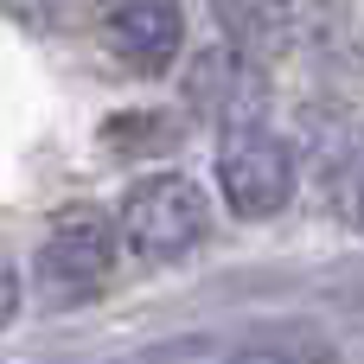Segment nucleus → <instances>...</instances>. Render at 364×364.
Wrapping results in <instances>:
<instances>
[{"label":"nucleus","mask_w":364,"mask_h":364,"mask_svg":"<svg viewBox=\"0 0 364 364\" xmlns=\"http://www.w3.org/2000/svg\"><path fill=\"white\" fill-rule=\"evenodd\" d=\"M115 243H122V224L96 205H70L51 218L38 256H32V288L45 307H83L109 288L115 275Z\"/></svg>","instance_id":"obj_1"},{"label":"nucleus","mask_w":364,"mask_h":364,"mask_svg":"<svg viewBox=\"0 0 364 364\" xmlns=\"http://www.w3.org/2000/svg\"><path fill=\"white\" fill-rule=\"evenodd\" d=\"M115 224H122V243H128L134 262L166 269V262H186V256L205 243V230H211V198H205V186L186 179V173H154V179L128 186Z\"/></svg>","instance_id":"obj_2"},{"label":"nucleus","mask_w":364,"mask_h":364,"mask_svg":"<svg viewBox=\"0 0 364 364\" xmlns=\"http://www.w3.org/2000/svg\"><path fill=\"white\" fill-rule=\"evenodd\" d=\"M218 192L250 224L288 211V198H294V154H288V141L275 128H262V122H237L218 141Z\"/></svg>","instance_id":"obj_3"},{"label":"nucleus","mask_w":364,"mask_h":364,"mask_svg":"<svg viewBox=\"0 0 364 364\" xmlns=\"http://www.w3.org/2000/svg\"><path fill=\"white\" fill-rule=\"evenodd\" d=\"M102 38H109V51H115L128 70L160 77V70H173L186 26H179V6H173V0H109Z\"/></svg>","instance_id":"obj_4"},{"label":"nucleus","mask_w":364,"mask_h":364,"mask_svg":"<svg viewBox=\"0 0 364 364\" xmlns=\"http://www.w3.org/2000/svg\"><path fill=\"white\" fill-rule=\"evenodd\" d=\"M13 314H19V269L13 256H0V326H13Z\"/></svg>","instance_id":"obj_5"},{"label":"nucleus","mask_w":364,"mask_h":364,"mask_svg":"<svg viewBox=\"0 0 364 364\" xmlns=\"http://www.w3.org/2000/svg\"><path fill=\"white\" fill-rule=\"evenodd\" d=\"M352 211H358V224H364V160H358V179H352Z\"/></svg>","instance_id":"obj_6"}]
</instances>
